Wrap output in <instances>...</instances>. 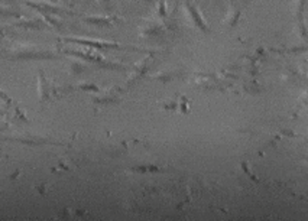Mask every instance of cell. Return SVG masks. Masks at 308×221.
Instances as JSON below:
<instances>
[{
	"label": "cell",
	"mask_w": 308,
	"mask_h": 221,
	"mask_svg": "<svg viewBox=\"0 0 308 221\" xmlns=\"http://www.w3.org/2000/svg\"><path fill=\"white\" fill-rule=\"evenodd\" d=\"M5 56L11 60H50L57 58V54L50 48H42L38 45L18 44L5 50Z\"/></svg>",
	"instance_id": "6da1fadb"
},
{
	"label": "cell",
	"mask_w": 308,
	"mask_h": 221,
	"mask_svg": "<svg viewBox=\"0 0 308 221\" xmlns=\"http://www.w3.org/2000/svg\"><path fill=\"white\" fill-rule=\"evenodd\" d=\"M63 42H71V44H78L83 46H87L96 51H112V50H132V51H142L139 48H133V46H126L117 42H109V40H103V39H89V38H60Z\"/></svg>",
	"instance_id": "7a4b0ae2"
},
{
	"label": "cell",
	"mask_w": 308,
	"mask_h": 221,
	"mask_svg": "<svg viewBox=\"0 0 308 221\" xmlns=\"http://www.w3.org/2000/svg\"><path fill=\"white\" fill-rule=\"evenodd\" d=\"M65 54L68 55H73L76 58H80L83 61H89V62H96V64L102 65L104 68H117V65L109 60H106L103 55H100L96 50H91V48H83V50H63Z\"/></svg>",
	"instance_id": "3957f363"
},
{
	"label": "cell",
	"mask_w": 308,
	"mask_h": 221,
	"mask_svg": "<svg viewBox=\"0 0 308 221\" xmlns=\"http://www.w3.org/2000/svg\"><path fill=\"white\" fill-rule=\"evenodd\" d=\"M182 9H184V13L187 14L188 20H190L198 30L204 32V34H210V32H211V29H210L207 20L204 19L203 13H201V10L198 9V6L194 3L193 0H184V2H182Z\"/></svg>",
	"instance_id": "277c9868"
},
{
	"label": "cell",
	"mask_w": 308,
	"mask_h": 221,
	"mask_svg": "<svg viewBox=\"0 0 308 221\" xmlns=\"http://www.w3.org/2000/svg\"><path fill=\"white\" fill-rule=\"evenodd\" d=\"M167 34V26L159 19H148L145 25L139 28L141 38H164Z\"/></svg>",
	"instance_id": "5b68a950"
},
{
	"label": "cell",
	"mask_w": 308,
	"mask_h": 221,
	"mask_svg": "<svg viewBox=\"0 0 308 221\" xmlns=\"http://www.w3.org/2000/svg\"><path fill=\"white\" fill-rule=\"evenodd\" d=\"M25 3L28 6L37 9L38 12L44 13V14H57V16H61V14H74V12L64 9L61 6H57V4H52V3H47V2H34V0H25Z\"/></svg>",
	"instance_id": "8992f818"
},
{
	"label": "cell",
	"mask_w": 308,
	"mask_h": 221,
	"mask_svg": "<svg viewBox=\"0 0 308 221\" xmlns=\"http://www.w3.org/2000/svg\"><path fill=\"white\" fill-rule=\"evenodd\" d=\"M87 25L96 28H110L120 22L119 16H83L81 18Z\"/></svg>",
	"instance_id": "52a82bcc"
},
{
	"label": "cell",
	"mask_w": 308,
	"mask_h": 221,
	"mask_svg": "<svg viewBox=\"0 0 308 221\" xmlns=\"http://www.w3.org/2000/svg\"><path fill=\"white\" fill-rule=\"evenodd\" d=\"M117 91H119V88H109V90L104 91V94H102V96L94 97V98H93V102H94V103H100V104L113 103V102L117 100V94H116Z\"/></svg>",
	"instance_id": "ba28073f"
},
{
	"label": "cell",
	"mask_w": 308,
	"mask_h": 221,
	"mask_svg": "<svg viewBox=\"0 0 308 221\" xmlns=\"http://www.w3.org/2000/svg\"><path fill=\"white\" fill-rule=\"evenodd\" d=\"M240 14H242V10H240L239 8H231L230 12L226 14V18H224L223 24H224V25L230 26V28H234L236 24L239 22V19H240Z\"/></svg>",
	"instance_id": "9c48e42d"
},
{
	"label": "cell",
	"mask_w": 308,
	"mask_h": 221,
	"mask_svg": "<svg viewBox=\"0 0 308 221\" xmlns=\"http://www.w3.org/2000/svg\"><path fill=\"white\" fill-rule=\"evenodd\" d=\"M18 26H22V28H26V29H47L48 24L41 20V19H25V20L19 22Z\"/></svg>",
	"instance_id": "30bf717a"
},
{
	"label": "cell",
	"mask_w": 308,
	"mask_h": 221,
	"mask_svg": "<svg viewBox=\"0 0 308 221\" xmlns=\"http://www.w3.org/2000/svg\"><path fill=\"white\" fill-rule=\"evenodd\" d=\"M84 70H86V66L81 64V62H73V64H71V71H73L74 74H76V72H77V74L78 72H83Z\"/></svg>",
	"instance_id": "8fae6325"
},
{
	"label": "cell",
	"mask_w": 308,
	"mask_h": 221,
	"mask_svg": "<svg viewBox=\"0 0 308 221\" xmlns=\"http://www.w3.org/2000/svg\"><path fill=\"white\" fill-rule=\"evenodd\" d=\"M100 4H103L104 8H110V6H113V3H115V0H97Z\"/></svg>",
	"instance_id": "7c38bea8"
},
{
	"label": "cell",
	"mask_w": 308,
	"mask_h": 221,
	"mask_svg": "<svg viewBox=\"0 0 308 221\" xmlns=\"http://www.w3.org/2000/svg\"><path fill=\"white\" fill-rule=\"evenodd\" d=\"M136 2L143 4H156V0H136Z\"/></svg>",
	"instance_id": "4fadbf2b"
}]
</instances>
